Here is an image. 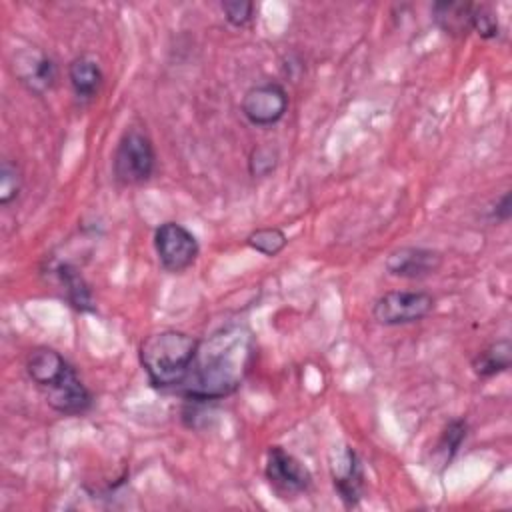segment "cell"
<instances>
[{"label":"cell","instance_id":"15","mask_svg":"<svg viewBox=\"0 0 512 512\" xmlns=\"http://www.w3.org/2000/svg\"><path fill=\"white\" fill-rule=\"evenodd\" d=\"M470 2H436L432 6L434 22L450 36H466L470 30Z\"/></svg>","mask_w":512,"mask_h":512},{"label":"cell","instance_id":"1","mask_svg":"<svg viewBox=\"0 0 512 512\" xmlns=\"http://www.w3.org/2000/svg\"><path fill=\"white\" fill-rule=\"evenodd\" d=\"M254 356V340L246 326L230 324L200 340L190 372L176 390L190 402L222 400L244 382Z\"/></svg>","mask_w":512,"mask_h":512},{"label":"cell","instance_id":"22","mask_svg":"<svg viewBox=\"0 0 512 512\" xmlns=\"http://www.w3.org/2000/svg\"><path fill=\"white\" fill-rule=\"evenodd\" d=\"M512 214V202H510V192H504L490 208V218L496 222H508Z\"/></svg>","mask_w":512,"mask_h":512},{"label":"cell","instance_id":"20","mask_svg":"<svg viewBox=\"0 0 512 512\" xmlns=\"http://www.w3.org/2000/svg\"><path fill=\"white\" fill-rule=\"evenodd\" d=\"M278 150L272 146H256L248 156V172L254 178H266L270 176L278 166Z\"/></svg>","mask_w":512,"mask_h":512},{"label":"cell","instance_id":"19","mask_svg":"<svg viewBox=\"0 0 512 512\" xmlns=\"http://www.w3.org/2000/svg\"><path fill=\"white\" fill-rule=\"evenodd\" d=\"M22 190V172L18 164L10 160H2L0 166V204L8 206L18 198Z\"/></svg>","mask_w":512,"mask_h":512},{"label":"cell","instance_id":"16","mask_svg":"<svg viewBox=\"0 0 512 512\" xmlns=\"http://www.w3.org/2000/svg\"><path fill=\"white\" fill-rule=\"evenodd\" d=\"M466 434H468V424L462 418H454L444 426V430L434 446V458L438 460V464L442 468H446L452 462V458L460 450L462 442L466 440Z\"/></svg>","mask_w":512,"mask_h":512},{"label":"cell","instance_id":"2","mask_svg":"<svg viewBox=\"0 0 512 512\" xmlns=\"http://www.w3.org/2000/svg\"><path fill=\"white\" fill-rule=\"evenodd\" d=\"M26 374L54 412L80 416L92 408L90 390L74 366L54 348H34L26 358Z\"/></svg>","mask_w":512,"mask_h":512},{"label":"cell","instance_id":"12","mask_svg":"<svg viewBox=\"0 0 512 512\" xmlns=\"http://www.w3.org/2000/svg\"><path fill=\"white\" fill-rule=\"evenodd\" d=\"M68 80H70V86H72L76 98L82 102H88L98 94L104 74H102V68L96 58L82 54L70 62Z\"/></svg>","mask_w":512,"mask_h":512},{"label":"cell","instance_id":"13","mask_svg":"<svg viewBox=\"0 0 512 512\" xmlns=\"http://www.w3.org/2000/svg\"><path fill=\"white\" fill-rule=\"evenodd\" d=\"M54 274H56L70 306H74L80 312H92L94 310V300H92L90 286L86 284V280L82 278L78 268L64 262V264H58L54 268Z\"/></svg>","mask_w":512,"mask_h":512},{"label":"cell","instance_id":"9","mask_svg":"<svg viewBox=\"0 0 512 512\" xmlns=\"http://www.w3.org/2000/svg\"><path fill=\"white\" fill-rule=\"evenodd\" d=\"M332 486L346 508L358 506L364 494V468L362 460L350 446H340L330 458Z\"/></svg>","mask_w":512,"mask_h":512},{"label":"cell","instance_id":"3","mask_svg":"<svg viewBox=\"0 0 512 512\" xmlns=\"http://www.w3.org/2000/svg\"><path fill=\"white\" fill-rule=\"evenodd\" d=\"M200 340L182 330L166 328L140 342L138 358L148 382L160 390H178L190 372Z\"/></svg>","mask_w":512,"mask_h":512},{"label":"cell","instance_id":"14","mask_svg":"<svg viewBox=\"0 0 512 512\" xmlns=\"http://www.w3.org/2000/svg\"><path fill=\"white\" fill-rule=\"evenodd\" d=\"M512 364V344L508 338L496 340L480 350L472 358V370L480 378H492L500 372H506Z\"/></svg>","mask_w":512,"mask_h":512},{"label":"cell","instance_id":"18","mask_svg":"<svg viewBox=\"0 0 512 512\" xmlns=\"http://www.w3.org/2000/svg\"><path fill=\"white\" fill-rule=\"evenodd\" d=\"M470 30H474L484 40L496 38L500 34V24H498L496 12L486 4H472Z\"/></svg>","mask_w":512,"mask_h":512},{"label":"cell","instance_id":"7","mask_svg":"<svg viewBox=\"0 0 512 512\" xmlns=\"http://www.w3.org/2000/svg\"><path fill=\"white\" fill-rule=\"evenodd\" d=\"M266 480L282 498H294L312 484L310 470L282 446H270L264 466Z\"/></svg>","mask_w":512,"mask_h":512},{"label":"cell","instance_id":"10","mask_svg":"<svg viewBox=\"0 0 512 512\" xmlns=\"http://www.w3.org/2000/svg\"><path fill=\"white\" fill-rule=\"evenodd\" d=\"M12 70L18 82L34 94L50 92L58 78L56 62L38 48L18 50L12 58Z\"/></svg>","mask_w":512,"mask_h":512},{"label":"cell","instance_id":"4","mask_svg":"<svg viewBox=\"0 0 512 512\" xmlns=\"http://www.w3.org/2000/svg\"><path fill=\"white\" fill-rule=\"evenodd\" d=\"M156 152L152 140L138 128H128L112 154V174L118 184L136 186L152 178Z\"/></svg>","mask_w":512,"mask_h":512},{"label":"cell","instance_id":"8","mask_svg":"<svg viewBox=\"0 0 512 512\" xmlns=\"http://www.w3.org/2000/svg\"><path fill=\"white\" fill-rule=\"evenodd\" d=\"M240 110L254 126H272L286 116L288 94L278 82H262L244 92Z\"/></svg>","mask_w":512,"mask_h":512},{"label":"cell","instance_id":"17","mask_svg":"<svg viewBox=\"0 0 512 512\" xmlns=\"http://www.w3.org/2000/svg\"><path fill=\"white\" fill-rule=\"evenodd\" d=\"M246 244L252 250L272 258V256L280 254L286 248L288 236L280 228H276V226H266V228H258V230L250 232L248 238H246Z\"/></svg>","mask_w":512,"mask_h":512},{"label":"cell","instance_id":"5","mask_svg":"<svg viewBox=\"0 0 512 512\" xmlns=\"http://www.w3.org/2000/svg\"><path fill=\"white\" fill-rule=\"evenodd\" d=\"M434 302V296L424 290H390L376 298L372 318L384 326L414 324L434 310Z\"/></svg>","mask_w":512,"mask_h":512},{"label":"cell","instance_id":"21","mask_svg":"<svg viewBox=\"0 0 512 512\" xmlns=\"http://www.w3.org/2000/svg\"><path fill=\"white\" fill-rule=\"evenodd\" d=\"M224 18L230 26L242 28L254 18V2L250 0H224L220 4Z\"/></svg>","mask_w":512,"mask_h":512},{"label":"cell","instance_id":"6","mask_svg":"<svg viewBox=\"0 0 512 512\" xmlns=\"http://www.w3.org/2000/svg\"><path fill=\"white\" fill-rule=\"evenodd\" d=\"M154 250L160 266L166 272L180 274L196 262L200 254V244L184 224L162 222L154 230Z\"/></svg>","mask_w":512,"mask_h":512},{"label":"cell","instance_id":"11","mask_svg":"<svg viewBox=\"0 0 512 512\" xmlns=\"http://www.w3.org/2000/svg\"><path fill=\"white\" fill-rule=\"evenodd\" d=\"M444 264V256L432 248L400 246L386 256V272L396 278L420 280L436 274Z\"/></svg>","mask_w":512,"mask_h":512}]
</instances>
